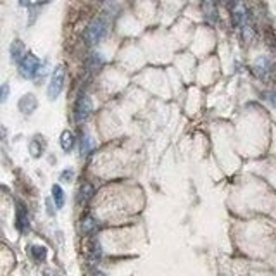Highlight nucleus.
I'll list each match as a JSON object with an SVG mask.
<instances>
[{
    "mask_svg": "<svg viewBox=\"0 0 276 276\" xmlns=\"http://www.w3.org/2000/svg\"><path fill=\"white\" fill-rule=\"evenodd\" d=\"M94 194H95L94 185H91V183H83V185L79 187V190H78V200H79V204L90 202V199L94 197Z\"/></svg>",
    "mask_w": 276,
    "mask_h": 276,
    "instance_id": "12",
    "label": "nucleus"
},
{
    "mask_svg": "<svg viewBox=\"0 0 276 276\" xmlns=\"http://www.w3.org/2000/svg\"><path fill=\"white\" fill-rule=\"evenodd\" d=\"M264 99H266L267 102H269L273 107H276V91H266V94H264Z\"/></svg>",
    "mask_w": 276,
    "mask_h": 276,
    "instance_id": "22",
    "label": "nucleus"
},
{
    "mask_svg": "<svg viewBox=\"0 0 276 276\" xmlns=\"http://www.w3.org/2000/svg\"><path fill=\"white\" fill-rule=\"evenodd\" d=\"M19 111L23 112V114L30 116L35 112V109L38 107V100H36V97L33 94H26L23 95V97L19 99V104H18Z\"/></svg>",
    "mask_w": 276,
    "mask_h": 276,
    "instance_id": "7",
    "label": "nucleus"
},
{
    "mask_svg": "<svg viewBox=\"0 0 276 276\" xmlns=\"http://www.w3.org/2000/svg\"><path fill=\"white\" fill-rule=\"evenodd\" d=\"M232 18L237 30L240 31L242 38L245 41L254 40L256 30H254V24H252V16H250L249 9L245 7V4H242L240 0H233L232 2Z\"/></svg>",
    "mask_w": 276,
    "mask_h": 276,
    "instance_id": "1",
    "label": "nucleus"
},
{
    "mask_svg": "<svg viewBox=\"0 0 276 276\" xmlns=\"http://www.w3.org/2000/svg\"><path fill=\"white\" fill-rule=\"evenodd\" d=\"M26 47H24V43L21 40H14L11 45V59L16 62V64H19L21 61H23V57L26 56Z\"/></svg>",
    "mask_w": 276,
    "mask_h": 276,
    "instance_id": "10",
    "label": "nucleus"
},
{
    "mask_svg": "<svg viewBox=\"0 0 276 276\" xmlns=\"http://www.w3.org/2000/svg\"><path fill=\"white\" fill-rule=\"evenodd\" d=\"M18 68H19L21 76L26 78V79H33V78H36L40 74L41 61L35 56V54L28 52L26 56L23 57V61H21L19 64H18Z\"/></svg>",
    "mask_w": 276,
    "mask_h": 276,
    "instance_id": "3",
    "label": "nucleus"
},
{
    "mask_svg": "<svg viewBox=\"0 0 276 276\" xmlns=\"http://www.w3.org/2000/svg\"><path fill=\"white\" fill-rule=\"evenodd\" d=\"M88 66L90 68H100L102 66V57L97 56V54H94V56H90V59H88Z\"/></svg>",
    "mask_w": 276,
    "mask_h": 276,
    "instance_id": "20",
    "label": "nucleus"
},
{
    "mask_svg": "<svg viewBox=\"0 0 276 276\" xmlns=\"http://www.w3.org/2000/svg\"><path fill=\"white\" fill-rule=\"evenodd\" d=\"M90 276H106V274H104L102 271H94V273H91Z\"/></svg>",
    "mask_w": 276,
    "mask_h": 276,
    "instance_id": "25",
    "label": "nucleus"
},
{
    "mask_svg": "<svg viewBox=\"0 0 276 276\" xmlns=\"http://www.w3.org/2000/svg\"><path fill=\"white\" fill-rule=\"evenodd\" d=\"M52 202H54V200L47 199V211H49V214H50V216H54V207H52Z\"/></svg>",
    "mask_w": 276,
    "mask_h": 276,
    "instance_id": "23",
    "label": "nucleus"
},
{
    "mask_svg": "<svg viewBox=\"0 0 276 276\" xmlns=\"http://www.w3.org/2000/svg\"><path fill=\"white\" fill-rule=\"evenodd\" d=\"M79 229H81L83 235H88V233L97 229V219L94 216H85L79 223Z\"/></svg>",
    "mask_w": 276,
    "mask_h": 276,
    "instance_id": "14",
    "label": "nucleus"
},
{
    "mask_svg": "<svg viewBox=\"0 0 276 276\" xmlns=\"http://www.w3.org/2000/svg\"><path fill=\"white\" fill-rule=\"evenodd\" d=\"M86 252H88V261L91 262V264H97V262L100 261V257H102V247H100V242L97 240V238H91Z\"/></svg>",
    "mask_w": 276,
    "mask_h": 276,
    "instance_id": "9",
    "label": "nucleus"
},
{
    "mask_svg": "<svg viewBox=\"0 0 276 276\" xmlns=\"http://www.w3.org/2000/svg\"><path fill=\"white\" fill-rule=\"evenodd\" d=\"M73 178H74V171L68 168V169H64L61 173V179L62 181H66V183H69V181H73Z\"/></svg>",
    "mask_w": 276,
    "mask_h": 276,
    "instance_id": "21",
    "label": "nucleus"
},
{
    "mask_svg": "<svg viewBox=\"0 0 276 276\" xmlns=\"http://www.w3.org/2000/svg\"><path fill=\"white\" fill-rule=\"evenodd\" d=\"M254 74H256L257 78H262L264 79L267 74L271 73V69H273V64H271V61L267 59V57H259V59H256V62H254Z\"/></svg>",
    "mask_w": 276,
    "mask_h": 276,
    "instance_id": "8",
    "label": "nucleus"
},
{
    "mask_svg": "<svg viewBox=\"0 0 276 276\" xmlns=\"http://www.w3.org/2000/svg\"><path fill=\"white\" fill-rule=\"evenodd\" d=\"M91 109H94L91 99L86 94H81L76 100V106H74V119L78 123H83L85 119H88V116L91 114Z\"/></svg>",
    "mask_w": 276,
    "mask_h": 276,
    "instance_id": "5",
    "label": "nucleus"
},
{
    "mask_svg": "<svg viewBox=\"0 0 276 276\" xmlns=\"http://www.w3.org/2000/svg\"><path fill=\"white\" fill-rule=\"evenodd\" d=\"M64 81H66V71L64 66H57L54 69L52 76H50V83H49V88H47V97L50 100H56L61 95L62 88H64Z\"/></svg>",
    "mask_w": 276,
    "mask_h": 276,
    "instance_id": "4",
    "label": "nucleus"
},
{
    "mask_svg": "<svg viewBox=\"0 0 276 276\" xmlns=\"http://www.w3.org/2000/svg\"><path fill=\"white\" fill-rule=\"evenodd\" d=\"M9 94H11V88L7 83H4V85H0V104H4L7 99H9Z\"/></svg>",
    "mask_w": 276,
    "mask_h": 276,
    "instance_id": "19",
    "label": "nucleus"
},
{
    "mask_svg": "<svg viewBox=\"0 0 276 276\" xmlns=\"http://www.w3.org/2000/svg\"><path fill=\"white\" fill-rule=\"evenodd\" d=\"M73 147H74V135L69 129H64V131L61 133V149L64 150V152H71Z\"/></svg>",
    "mask_w": 276,
    "mask_h": 276,
    "instance_id": "15",
    "label": "nucleus"
},
{
    "mask_svg": "<svg viewBox=\"0 0 276 276\" xmlns=\"http://www.w3.org/2000/svg\"><path fill=\"white\" fill-rule=\"evenodd\" d=\"M79 147H81V156H88L91 150H94V140H91V136L83 135V136H81V144H79Z\"/></svg>",
    "mask_w": 276,
    "mask_h": 276,
    "instance_id": "18",
    "label": "nucleus"
},
{
    "mask_svg": "<svg viewBox=\"0 0 276 276\" xmlns=\"http://www.w3.org/2000/svg\"><path fill=\"white\" fill-rule=\"evenodd\" d=\"M43 140H40V136H36V138H33L31 140V144H30V154H31V157H40L41 154H43V149H45V145L41 144Z\"/></svg>",
    "mask_w": 276,
    "mask_h": 276,
    "instance_id": "17",
    "label": "nucleus"
},
{
    "mask_svg": "<svg viewBox=\"0 0 276 276\" xmlns=\"http://www.w3.org/2000/svg\"><path fill=\"white\" fill-rule=\"evenodd\" d=\"M202 11L206 14V18L211 23L217 21V7H216V0H202Z\"/></svg>",
    "mask_w": 276,
    "mask_h": 276,
    "instance_id": "11",
    "label": "nucleus"
},
{
    "mask_svg": "<svg viewBox=\"0 0 276 276\" xmlns=\"http://www.w3.org/2000/svg\"><path fill=\"white\" fill-rule=\"evenodd\" d=\"M52 200H54V206L56 209H62L66 204V194L62 190L61 185H54L52 187Z\"/></svg>",
    "mask_w": 276,
    "mask_h": 276,
    "instance_id": "13",
    "label": "nucleus"
},
{
    "mask_svg": "<svg viewBox=\"0 0 276 276\" xmlns=\"http://www.w3.org/2000/svg\"><path fill=\"white\" fill-rule=\"evenodd\" d=\"M16 228L21 233H26L30 229V216H28V209L23 202H16Z\"/></svg>",
    "mask_w": 276,
    "mask_h": 276,
    "instance_id": "6",
    "label": "nucleus"
},
{
    "mask_svg": "<svg viewBox=\"0 0 276 276\" xmlns=\"http://www.w3.org/2000/svg\"><path fill=\"white\" fill-rule=\"evenodd\" d=\"M30 256L35 259L36 262H43L45 259H47V249H45L43 245H31Z\"/></svg>",
    "mask_w": 276,
    "mask_h": 276,
    "instance_id": "16",
    "label": "nucleus"
},
{
    "mask_svg": "<svg viewBox=\"0 0 276 276\" xmlns=\"http://www.w3.org/2000/svg\"><path fill=\"white\" fill-rule=\"evenodd\" d=\"M36 2H38L40 6H43V4H49V2H52V0H36Z\"/></svg>",
    "mask_w": 276,
    "mask_h": 276,
    "instance_id": "26",
    "label": "nucleus"
},
{
    "mask_svg": "<svg viewBox=\"0 0 276 276\" xmlns=\"http://www.w3.org/2000/svg\"><path fill=\"white\" fill-rule=\"evenodd\" d=\"M106 35H107V23L102 18H95L88 24V26H86L85 33H83V36H85V41L88 45L100 43Z\"/></svg>",
    "mask_w": 276,
    "mask_h": 276,
    "instance_id": "2",
    "label": "nucleus"
},
{
    "mask_svg": "<svg viewBox=\"0 0 276 276\" xmlns=\"http://www.w3.org/2000/svg\"><path fill=\"white\" fill-rule=\"evenodd\" d=\"M19 6H23V7H30V6H31V0H19Z\"/></svg>",
    "mask_w": 276,
    "mask_h": 276,
    "instance_id": "24",
    "label": "nucleus"
}]
</instances>
